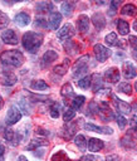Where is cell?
<instances>
[{"label":"cell","instance_id":"1","mask_svg":"<svg viewBox=\"0 0 137 161\" xmlns=\"http://www.w3.org/2000/svg\"><path fill=\"white\" fill-rule=\"evenodd\" d=\"M23 47L29 52V53H36L38 49L40 48L43 43V34L35 33V31H26L23 35Z\"/></svg>","mask_w":137,"mask_h":161},{"label":"cell","instance_id":"2","mask_svg":"<svg viewBox=\"0 0 137 161\" xmlns=\"http://www.w3.org/2000/svg\"><path fill=\"white\" fill-rule=\"evenodd\" d=\"M0 60L5 65H11L14 68L20 67L24 63V55L19 50H5L0 54Z\"/></svg>","mask_w":137,"mask_h":161},{"label":"cell","instance_id":"3","mask_svg":"<svg viewBox=\"0 0 137 161\" xmlns=\"http://www.w3.org/2000/svg\"><path fill=\"white\" fill-rule=\"evenodd\" d=\"M88 63H89V57L88 55L80 57L73 65V77L77 78L82 74H84L88 70Z\"/></svg>","mask_w":137,"mask_h":161},{"label":"cell","instance_id":"4","mask_svg":"<svg viewBox=\"0 0 137 161\" xmlns=\"http://www.w3.org/2000/svg\"><path fill=\"white\" fill-rule=\"evenodd\" d=\"M96 112L98 113L99 118L103 119V121H109L114 117V113L112 112V109L109 108V106L106 101H102L97 104V111Z\"/></svg>","mask_w":137,"mask_h":161},{"label":"cell","instance_id":"5","mask_svg":"<svg viewBox=\"0 0 137 161\" xmlns=\"http://www.w3.org/2000/svg\"><path fill=\"white\" fill-rule=\"evenodd\" d=\"M93 52H94L96 59L98 62H101V63L106 62L111 55V50L108 48H106L104 45H102V44H96L93 47Z\"/></svg>","mask_w":137,"mask_h":161},{"label":"cell","instance_id":"6","mask_svg":"<svg viewBox=\"0 0 137 161\" xmlns=\"http://www.w3.org/2000/svg\"><path fill=\"white\" fill-rule=\"evenodd\" d=\"M21 118V113H20V109H18L15 106H11L9 109H8V113H6V123L8 125H14L16 122H19Z\"/></svg>","mask_w":137,"mask_h":161},{"label":"cell","instance_id":"7","mask_svg":"<svg viewBox=\"0 0 137 161\" xmlns=\"http://www.w3.org/2000/svg\"><path fill=\"white\" fill-rule=\"evenodd\" d=\"M78 121L77 122H67L65 125H64V127L62 128V136L65 138V140H70L73 136H74V133L77 132V127H78Z\"/></svg>","mask_w":137,"mask_h":161},{"label":"cell","instance_id":"8","mask_svg":"<svg viewBox=\"0 0 137 161\" xmlns=\"http://www.w3.org/2000/svg\"><path fill=\"white\" fill-rule=\"evenodd\" d=\"M74 33H75V31H74V26L68 23V24H65V25L58 31V38L64 42V40H68L69 38H72V36L74 35Z\"/></svg>","mask_w":137,"mask_h":161},{"label":"cell","instance_id":"9","mask_svg":"<svg viewBox=\"0 0 137 161\" xmlns=\"http://www.w3.org/2000/svg\"><path fill=\"white\" fill-rule=\"evenodd\" d=\"M122 72L127 79H133L137 75V69L132 62H124L122 64Z\"/></svg>","mask_w":137,"mask_h":161},{"label":"cell","instance_id":"10","mask_svg":"<svg viewBox=\"0 0 137 161\" xmlns=\"http://www.w3.org/2000/svg\"><path fill=\"white\" fill-rule=\"evenodd\" d=\"M112 99H113V103H114V106H116V108L121 112V113H124V114H129L131 113V106L127 103V102H124V101H122V99H119L117 96H112Z\"/></svg>","mask_w":137,"mask_h":161},{"label":"cell","instance_id":"11","mask_svg":"<svg viewBox=\"0 0 137 161\" xmlns=\"http://www.w3.org/2000/svg\"><path fill=\"white\" fill-rule=\"evenodd\" d=\"M84 128L88 130L89 132H97V133H103V135H112L113 133V130L111 127H108V126L99 127V126H96L93 123H85Z\"/></svg>","mask_w":137,"mask_h":161},{"label":"cell","instance_id":"12","mask_svg":"<svg viewBox=\"0 0 137 161\" xmlns=\"http://www.w3.org/2000/svg\"><path fill=\"white\" fill-rule=\"evenodd\" d=\"M1 39H3L4 43L11 44V45L18 44V42H19L18 40V36H16V34H15V31L13 29H6L5 31H3L1 33Z\"/></svg>","mask_w":137,"mask_h":161},{"label":"cell","instance_id":"13","mask_svg":"<svg viewBox=\"0 0 137 161\" xmlns=\"http://www.w3.org/2000/svg\"><path fill=\"white\" fill-rule=\"evenodd\" d=\"M119 69L116 67H111L104 73V79L109 83H117L119 80Z\"/></svg>","mask_w":137,"mask_h":161},{"label":"cell","instance_id":"14","mask_svg":"<svg viewBox=\"0 0 137 161\" xmlns=\"http://www.w3.org/2000/svg\"><path fill=\"white\" fill-rule=\"evenodd\" d=\"M60 21H62V14H59L57 11H52L50 15H49V21H48L49 28L53 29V30H57L59 28Z\"/></svg>","mask_w":137,"mask_h":161},{"label":"cell","instance_id":"15","mask_svg":"<svg viewBox=\"0 0 137 161\" xmlns=\"http://www.w3.org/2000/svg\"><path fill=\"white\" fill-rule=\"evenodd\" d=\"M87 147H88V150H89L90 152H97V151H99V150H102V148L104 147V143H103L102 140L92 137V138L88 140Z\"/></svg>","mask_w":137,"mask_h":161},{"label":"cell","instance_id":"16","mask_svg":"<svg viewBox=\"0 0 137 161\" xmlns=\"http://www.w3.org/2000/svg\"><path fill=\"white\" fill-rule=\"evenodd\" d=\"M90 20H92V23H93V25L96 26L97 30H102L106 26V18H104V15L102 13L93 14V16H92Z\"/></svg>","mask_w":137,"mask_h":161},{"label":"cell","instance_id":"17","mask_svg":"<svg viewBox=\"0 0 137 161\" xmlns=\"http://www.w3.org/2000/svg\"><path fill=\"white\" fill-rule=\"evenodd\" d=\"M119 143H121V146H122L123 148H126V150H132V148H136V147H137V145H136L133 137H132L129 133L124 135V136L121 138Z\"/></svg>","mask_w":137,"mask_h":161},{"label":"cell","instance_id":"18","mask_svg":"<svg viewBox=\"0 0 137 161\" xmlns=\"http://www.w3.org/2000/svg\"><path fill=\"white\" fill-rule=\"evenodd\" d=\"M16 82V75L11 72H4L0 77V83L4 86H13Z\"/></svg>","mask_w":137,"mask_h":161},{"label":"cell","instance_id":"19","mask_svg":"<svg viewBox=\"0 0 137 161\" xmlns=\"http://www.w3.org/2000/svg\"><path fill=\"white\" fill-rule=\"evenodd\" d=\"M77 25H78V29L80 33H85L88 31L89 29V18L87 15H79L78 20H77Z\"/></svg>","mask_w":137,"mask_h":161},{"label":"cell","instance_id":"20","mask_svg":"<svg viewBox=\"0 0 137 161\" xmlns=\"http://www.w3.org/2000/svg\"><path fill=\"white\" fill-rule=\"evenodd\" d=\"M57 58H58V53L57 52H54V50H47L43 54V57H41V62H43L44 65H48L52 62H54Z\"/></svg>","mask_w":137,"mask_h":161},{"label":"cell","instance_id":"21","mask_svg":"<svg viewBox=\"0 0 137 161\" xmlns=\"http://www.w3.org/2000/svg\"><path fill=\"white\" fill-rule=\"evenodd\" d=\"M14 20L19 26H26L30 23V16L26 13H19Z\"/></svg>","mask_w":137,"mask_h":161},{"label":"cell","instance_id":"22","mask_svg":"<svg viewBox=\"0 0 137 161\" xmlns=\"http://www.w3.org/2000/svg\"><path fill=\"white\" fill-rule=\"evenodd\" d=\"M90 86L93 92H98L101 86H102V77L98 73H94L93 75H90Z\"/></svg>","mask_w":137,"mask_h":161},{"label":"cell","instance_id":"23","mask_svg":"<svg viewBox=\"0 0 137 161\" xmlns=\"http://www.w3.org/2000/svg\"><path fill=\"white\" fill-rule=\"evenodd\" d=\"M121 14L128 15V16H134L137 14V6L133 4H124L121 9Z\"/></svg>","mask_w":137,"mask_h":161},{"label":"cell","instance_id":"24","mask_svg":"<svg viewBox=\"0 0 137 161\" xmlns=\"http://www.w3.org/2000/svg\"><path fill=\"white\" fill-rule=\"evenodd\" d=\"M4 137H5V140H6L8 142H10L11 145H16V141H19L16 132H14L11 128H6V130L4 131Z\"/></svg>","mask_w":137,"mask_h":161},{"label":"cell","instance_id":"25","mask_svg":"<svg viewBox=\"0 0 137 161\" xmlns=\"http://www.w3.org/2000/svg\"><path fill=\"white\" fill-rule=\"evenodd\" d=\"M48 145V141L45 138H33L31 142H29V145L26 146L28 150H35L36 147H40V146H47Z\"/></svg>","mask_w":137,"mask_h":161},{"label":"cell","instance_id":"26","mask_svg":"<svg viewBox=\"0 0 137 161\" xmlns=\"http://www.w3.org/2000/svg\"><path fill=\"white\" fill-rule=\"evenodd\" d=\"M73 9H74V3H72V1H64L60 5V10H62L63 15H65V16H70L73 13Z\"/></svg>","mask_w":137,"mask_h":161},{"label":"cell","instance_id":"27","mask_svg":"<svg viewBox=\"0 0 137 161\" xmlns=\"http://www.w3.org/2000/svg\"><path fill=\"white\" fill-rule=\"evenodd\" d=\"M117 21H118V23H117V29H118L119 34H121V35H127L128 31H129V25H128V23H127L126 20H122V19H119V20H117Z\"/></svg>","mask_w":137,"mask_h":161},{"label":"cell","instance_id":"28","mask_svg":"<svg viewBox=\"0 0 137 161\" xmlns=\"http://www.w3.org/2000/svg\"><path fill=\"white\" fill-rule=\"evenodd\" d=\"M30 87H31L33 89H35V91H45V89H48V88H49V86H48L43 79L33 80V82H31V84H30Z\"/></svg>","mask_w":137,"mask_h":161},{"label":"cell","instance_id":"29","mask_svg":"<svg viewBox=\"0 0 137 161\" xmlns=\"http://www.w3.org/2000/svg\"><path fill=\"white\" fill-rule=\"evenodd\" d=\"M60 111H62V104H60L59 102H53V103L50 104L49 112H50V116H52L53 118H58Z\"/></svg>","mask_w":137,"mask_h":161},{"label":"cell","instance_id":"30","mask_svg":"<svg viewBox=\"0 0 137 161\" xmlns=\"http://www.w3.org/2000/svg\"><path fill=\"white\" fill-rule=\"evenodd\" d=\"M74 143H75V146L83 152L84 150H85V147H87V141H85V137L83 136V135H77L75 136V138H74Z\"/></svg>","mask_w":137,"mask_h":161},{"label":"cell","instance_id":"31","mask_svg":"<svg viewBox=\"0 0 137 161\" xmlns=\"http://www.w3.org/2000/svg\"><path fill=\"white\" fill-rule=\"evenodd\" d=\"M84 101H85L84 96H74L73 99H72V106H70V107H72L73 109H79V108L83 106Z\"/></svg>","mask_w":137,"mask_h":161},{"label":"cell","instance_id":"32","mask_svg":"<svg viewBox=\"0 0 137 161\" xmlns=\"http://www.w3.org/2000/svg\"><path fill=\"white\" fill-rule=\"evenodd\" d=\"M60 93H62V96H63L64 98L74 97V92H73V88H72V86H70L69 83H65V84L62 87V89H60Z\"/></svg>","mask_w":137,"mask_h":161},{"label":"cell","instance_id":"33","mask_svg":"<svg viewBox=\"0 0 137 161\" xmlns=\"http://www.w3.org/2000/svg\"><path fill=\"white\" fill-rule=\"evenodd\" d=\"M50 161H70V158L68 157V155L64 151H58L52 156Z\"/></svg>","mask_w":137,"mask_h":161},{"label":"cell","instance_id":"34","mask_svg":"<svg viewBox=\"0 0 137 161\" xmlns=\"http://www.w3.org/2000/svg\"><path fill=\"white\" fill-rule=\"evenodd\" d=\"M36 10L40 11V13H45V11H49V10H53V4L49 3V1H41L36 5Z\"/></svg>","mask_w":137,"mask_h":161},{"label":"cell","instance_id":"35","mask_svg":"<svg viewBox=\"0 0 137 161\" xmlns=\"http://www.w3.org/2000/svg\"><path fill=\"white\" fill-rule=\"evenodd\" d=\"M64 48H65V50L69 53H72V54H74V53H77L78 52V49L80 48L79 47V44L78 43H75V42H67L65 44H64Z\"/></svg>","mask_w":137,"mask_h":161},{"label":"cell","instance_id":"36","mask_svg":"<svg viewBox=\"0 0 137 161\" xmlns=\"http://www.w3.org/2000/svg\"><path fill=\"white\" fill-rule=\"evenodd\" d=\"M53 70H54V72H55L57 74H60V75H63V74H65V73L68 72V59H65L63 64H59V65H55Z\"/></svg>","mask_w":137,"mask_h":161},{"label":"cell","instance_id":"37","mask_svg":"<svg viewBox=\"0 0 137 161\" xmlns=\"http://www.w3.org/2000/svg\"><path fill=\"white\" fill-rule=\"evenodd\" d=\"M104 40H106V43H107L109 47L118 45V40H117V34H116V33H109L108 35H106Z\"/></svg>","mask_w":137,"mask_h":161},{"label":"cell","instance_id":"38","mask_svg":"<svg viewBox=\"0 0 137 161\" xmlns=\"http://www.w3.org/2000/svg\"><path fill=\"white\" fill-rule=\"evenodd\" d=\"M118 91L124 93V94H131L132 93V87H131V84L128 82H122L118 86Z\"/></svg>","mask_w":137,"mask_h":161},{"label":"cell","instance_id":"39","mask_svg":"<svg viewBox=\"0 0 137 161\" xmlns=\"http://www.w3.org/2000/svg\"><path fill=\"white\" fill-rule=\"evenodd\" d=\"M90 86V75H85L84 78L78 80V87H80L82 89H88Z\"/></svg>","mask_w":137,"mask_h":161},{"label":"cell","instance_id":"40","mask_svg":"<svg viewBox=\"0 0 137 161\" xmlns=\"http://www.w3.org/2000/svg\"><path fill=\"white\" fill-rule=\"evenodd\" d=\"M75 116V109H73L72 107H69V108H67L65 111H64V114H63V119L65 121V122H69V121H72V118Z\"/></svg>","mask_w":137,"mask_h":161},{"label":"cell","instance_id":"41","mask_svg":"<svg viewBox=\"0 0 137 161\" xmlns=\"http://www.w3.org/2000/svg\"><path fill=\"white\" fill-rule=\"evenodd\" d=\"M8 24H9V16L4 11L0 10V30L5 29L8 26Z\"/></svg>","mask_w":137,"mask_h":161},{"label":"cell","instance_id":"42","mask_svg":"<svg viewBox=\"0 0 137 161\" xmlns=\"http://www.w3.org/2000/svg\"><path fill=\"white\" fill-rule=\"evenodd\" d=\"M26 103H29V102H26V101H25V99H23V98L18 102L20 112H24L25 114H29V113H30V109H29V107H26Z\"/></svg>","mask_w":137,"mask_h":161},{"label":"cell","instance_id":"43","mask_svg":"<svg viewBox=\"0 0 137 161\" xmlns=\"http://www.w3.org/2000/svg\"><path fill=\"white\" fill-rule=\"evenodd\" d=\"M114 118H116V121H117V125H118V127H119L121 130H123V128L126 127V125H127V121H126V118H124L122 114H116V116H114Z\"/></svg>","mask_w":137,"mask_h":161},{"label":"cell","instance_id":"44","mask_svg":"<svg viewBox=\"0 0 137 161\" xmlns=\"http://www.w3.org/2000/svg\"><path fill=\"white\" fill-rule=\"evenodd\" d=\"M128 44H129V47L132 48V50L137 53V36L129 35V38H128Z\"/></svg>","mask_w":137,"mask_h":161},{"label":"cell","instance_id":"45","mask_svg":"<svg viewBox=\"0 0 137 161\" xmlns=\"http://www.w3.org/2000/svg\"><path fill=\"white\" fill-rule=\"evenodd\" d=\"M118 6H119V1H117V0L112 1V3L109 4L108 14H109V15H114V14H116V10H117V8H118Z\"/></svg>","mask_w":137,"mask_h":161},{"label":"cell","instance_id":"46","mask_svg":"<svg viewBox=\"0 0 137 161\" xmlns=\"http://www.w3.org/2000/svg\"><path fill=\"white\" fill-rule=\"evenodd\" d=\"M96 93H97V96H98V97L104 98V97H109V96H111V89L104 88V89H99V91H98V92H96Z\"/></svg>","mask_w":137,"mask_h":161},{"label":"cell","instance_id":"47","mask_svg":"<svg viewBox=\"0 0 137 161\" xmlns=\"http://www.w3.org/2000/svg\"><path fill=\"white\" fill-rule=\"evenodd\" d=\"M29 97H30V99H31L33 102L45 101V99H48V96H38V94H34V93H30V94H29Z\"/></svg>","mask_w":137,"mask_h":161},{"label":"cell","instance_id":"48","mask_svg":"<svg viewBox=\"0 0 137 161\" xmlns=\"http://www.w3.org/2000/svg\"><path fill=\"white\" fill-rule=\"evenodd\" d=\"M80 161H102V158L98 156H94V155H87V156H83L80 158Z\"/></svg>","mask_w":137,"mask_h":161},{"label":"cell","instance_id":"49","mask_svg":"<svg viewBox=\"0 0 137 161\" xmlns=\"http://www.w3.org/2000/svg\"><path fill=\"white\" fill-rule=\"evenodd\" d=\"M129 125H131V130L137 131V116H132V117H131Z\"/></svg>","mask_w":137,"mask_h":161},{"label":"cell","instance_id":"50","mask_svg":"<svg viewBox=\"0 0 137 161\" xmlns=\"http://www.w3.org/2000/svg\"><path fill=\"white\" fill-rule=\"evenodd\" d=\"M35 21H36V23H35L36 26H47V23H45V20H44L43 18H36Z\"/></svg>","mask_w":137,"mask_h":161},{"label":"cell","instance_id":"51","mask_svg":"<svg viewBox=\"0 0 137 161\" xmlns=\"http://www.w3.org/2000/svg\"><path fill=\"white\" fill-rule=\"evenodd\" d=\"M4 155H5V147L3 143H0V161H4Z\"/></svg>","mask_w":137,"mask_h":161},{"label":"cell","instance_id":"52","mask_svg":"<svg viewBox=\"0 0 137 161\" xmlns=\"http://www.w3.org/2000/svg\"><path fill=\"white\" fill-rule=\"evenodd\" d=\"M106 161H119V157H118L117 155H109V156L106 158Z\"/></svg>","mask_w":137,"mask_h":161},{"label":"cell","instance_id":"53","mask_svg":"<svg viewBox=\"0 0 137 161\" xmlns=\"http://www.w3.org/2000/svg\"><path fill=\"white\" fill-rule=\"evenodd\" d=\"M36 133H38V135H39V133H40V135H47V133H48V131H44L41 127H39V128L36 130Z\"/></svg>","mask_w":137,"mask_h":161},{"label":"cell","instance_id":"54","mask_svg":"<svg viewBox=\"0 0 137 161\" xmlns=\"http://www.w3.org/2000/svg\"><path fill=\"white\" fill-rule=\"evenodd\" d=\"M18 161H28V158H26L25 156H23V155H21V156H19V158H18Z\"/></svg>","mask_w":137,"mask_h":161},{"label":"cell","instance_id":"55","mask_svg":"<svg viewBox=\"0 0 137 161\" xmlns=\"http://www.w3.org/2000/svg\"><path fill=\"white\" fill-rule=\"evenodd\" d=\"M133 29H134V30L137 31V19H136V20L133 21Z\"/></svg>","mask_w":137,"mask_h":161},{"label":"cell","instance_id":"56","mask_svg":"<svg viewBox=\"0 0 137 161\" xmlns=\"http://www.w3.org/2000/svg\"><path fill=\"white\" fill-rule=\"evenodd\" d=\"M3 104H4V102H3V98H1V96H0V109L3 108Z\"/></svg>","mask_w":137,"mask_h":161},{"label":"cell","instance_id":"57","mask_svg":"<svg viewBox=\"0 0 137 161\" xmlns=\"http://www.w3.org/2000/svg\"><path fill=\"white\" fill-rule=\"evenodd\" d=\"M134 89H136V92H137V82L134 83Z\"/></svg>","mask_w":137,"mask_h":161}]
</instances>
